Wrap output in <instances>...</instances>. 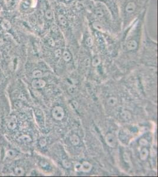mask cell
Returning <instances> with one entry per match:
<instances>
[{
	"mask_svg": "<svg viewBox=\"0 0 158 177\" xmlns=\"http://www.w3.org/2000/svg\"><path fill=\"white\" fill-rule=\"evenodd\" d=\"M148 0H121L120 9L123 30H125L143 11Z\"/></svg>",
	"mask_w": 158,
	"mask_h": 177,
	"instance_id": "1",
	"label": "cell"
},
{
	"mask_svg": "<svg viewBox=\"0 0 158 177\" xmlns=\"http://www.w3.org/2000/svg\"><path fill=\"white\" fill-rule=\"evenodd\" d=\"M64 110L61 106H56L52 110V116L56 120H61L64 117Z\"/></svg>",
	"mask_w": 158,
	"mask_h": 177,
	"instance_id": "2",
	"label": "cell"
},
{
	"mask_svg": "<svg viewBox=\"0 0 158 177\" xmlns=\"http://www.w3.org/2000/svg\"><path fill=\"white\" fill-rule=\"evenodd\" d=\"M105 142L107 145L111 148H115L116 146V138L115 135L111 133H109L105 136Z\"/></svg>",
	"mask_w": 158,
	"mask_h": 177,
	"instance_id": "3",
	"label": "cell"
},
{
	"mask_svg": "<svg viewBox=\"0 0 158 177\" xmlns=\"http://www.w3.org/2000/svg\"><path fill=\"white\" fill-rule=\"evenodd\" d=\"M46 82L45 80L40 79H35L31 82V86L34 89H40L45 87Z\"/></svg>",
	"mask_w": 158,
	"mask_h": 177,
	"instance_id": "4",
	"label": "cell"
},
{
	"mask_svg": "<svg viewBox=\"0 0 158 177\" xmlns=\"http://www.w3.org/2000/svg\"><path fill=\"white\" fill-rule=\"evenodd\" d=\"M17 118L15 116H11L7 122V128L9 130H14L17 128Z\"/></svg>",
	"mask_w": 158,
	"mask_h": 177,
	"instance_id": "5",
	"label": "cell"
},
{
	"mask_svg": "<svg viewBox=\"0 0 158 177\" xmlns=\"http://www.w3.org/2000/svg\"><path fill=\"white\" fill-rule=\"evenodd\" d=\"M92 169V165L88 161H83L82 163V172L87 173L89 172Z\"/></svg>",
	"mask_w": 158,
	"mask_h": 177,
	"instance_id": "6",
	"label": "cell"
},
{
	"mask_svg": "<svg viewBox=\"0 0 158 177\" xmlns=\"http://www.w3.org/2000/svg\"><path fill=\"white\" fill-rule=\"evenodd\" d=\"M69 139H70V141L71 143H72V145L75 146L78 145L80 142V138H79V137L77 135L75 134H73L72 135H71Z\"/></svg>",
	"mask_w": 158,
	"mask_h": 177,
	"instance_id": "7",
	"label": "cell"
},
{
	"mask_svg": "<svg viewBox=\"0 0 158 177\" xmlns=\"http://www.w3.org/2000/svg\"><path fill=\"white\" fill-rule=\"evenodd\" d=\"M149 155V151L146 148H143L140 152V158L141 160L144 161L148 158Z\"/></svg>",
	"mask_w": 158,
	"mask_h": 177,
	"instance_id": "8",
	"label": "cell"
},
{
	"mask_svg": "<svg viewBox=\"0 0 158 177\" xmlns=\"http://www.w3.org/2000/svg\"><path fill=\"white\" fill-rule=\"evenodd\" d=\"M121 117L123 118V119H124L125 120H129L132 118V115L129 111L124 110H123L122 112H121Z\"/></svg>",
	"mask_w": 158,
	"mask_h": 177,
	"instance_id": "9",
	"label": "cell"
},
{
	"mask_svg": "<svg viewBox=\"0 0 158 177\" xmlns=\"http://www.w3.org/2000/svg\"><path fill=\"white\" fill-rule=\"evenodd\" d=\"M117 103V99L116 97H113V96H111V97H110L108 98L107 101V104L109 106H115L116 105Z\"/></svg>",
	"mask_w": 158,
	"mask_h": 177,
	"instance_id": "10",
	"label": "cell"
},
{
	"mask_svg": "<svg viewBox=\"0 0 158 177\" xmlns=\"http://www.w3.org/2000/svg\"><path fill=\"white\" fill-rule=\"evenodd\" d=\"M19 140L21 142H24V143H29L32 141L31 138L27 135H23L19 138Z\"/></svg>",
	"mask_w": 158,
	"mask_h": 177,
	"instance_id": "11",
	"label": "cell"
},
{
	"mask_svg": "<svg viewBox=\"0 0 158 177\" xmlns=\"http://www.w3.org/2000/svg\"><path fill=\"white\" fill-rule=\"evenodd\" d=\"M1 27L4 30H9L11 27V24L7 20H3L1 22Z\"/></svg>",
	"mask_w": 158,
	"mask_h": 177,
	"instance_id": "12",
	"label": "cell"
},
{
	"mask_svg": "<svg viewBox=\"0 0 158 177\" xmlns=\"http://www.w3.org/2000/svg\"><path fill=\"white\" fill-rule=\"evenodd\" d=\"M63 60L65 61H69L72 59V54L68 50H65L62 53Z\"/></svg>",
	"mask_w": 158,
	"mask_h": 177,
	"instance_id": "13",
	"label": "cell"
},
{
	"mask_svg": "<svg viewBox=\"0 0 158 177\" xmlns=\"http://www.w3.org/2000/svg\"><path fill=\"white\" fill-rule=\"evenodd\" d=\"M16 155H17L16 151L13 149L7 150L6 153H5V155H6V157L9 159L14 158V157H15Z\"/></svg>",
	"mask_w": 158,
	"mask_h": 177,
	"instance_id": "14",
	"label": "cell"
},
{
	"mask_svg": "<svg viewBox=\"0 0 158 177\" xmlns=\"http://www.w3.org/2000/svg\"><path fill=\"white\" fill-rule=\"evenodd\" d=\"M77 87L76 85H74V84H72V85H70L69 87H68V92L69 94H70V95H75L77 93Z\"/></svg>",
	"mask_w": 158,
	"mask_h": 177,
	"instance_id": "15",
	"label": "cell"
},
{
	"mask_svg": "<svg viewBox=\"0 0 158 177\" xmlns=\"http://www.w3.org/2000/svg\"><path fill=\"white\" fill-rule=\"evenodd\" d=\"M14 172L17 176H23L24 174V170L22 167H16L14 169Z\"/></svg>",
	"mask_w": 158,
	"mask_h": 177,
	"instance_id": "16",
	"label": "cell"
},
{
	"mask_svg": "<svg viewBox=\"0 0 158 177\" xmlns=\"http://www.w3.org/2000/svg\"><path fill=\"white\" fill-rule=\"evenodd\" d=\"M85 44L86 46H87L88 47H91L93 46L94 44V41L93 38L91 36H87L85 40Z\"/></svg>",
	"mask_w": 158,
	"mask_h": 177,
	"instance_id": "17",
	"label": "cell"
},
{
	"mask_svg": "<svg viewBox=\"0 0 158 177\" xmlns=\"http://www.w3.org/2000/svg\"><path fill=\"white\" fill-rule=\"evenodd\" d=\"M101 59L99 57H94L92 61V64L93 67H97L100 64Z\"/></svg>",
	"mask_w": 158,
	"mask_h": 177,
	"instance_id": "18",
	"label": "cell"
},
{
	"mask_svg": "<svg viewBox=\"0 0 158 177\" xmlns=\"http://www.w3.org/2000/svg\"><path fill=\"white\" fill-rule=\"evenodd\" d=\"M32 77L34 79H40L43 77V73L40 70H36L32 72Z\"/></svg>",
	"mask_w": 158,
	"mask_h": 177,
	"instance_id": "19",
	"label": "cell"
},
{
	"mask_svg": "<svg viewBox=\"0 0 158 177\" xmlns=\"http://www.w3.org/2000/svg\"><path fill=\"white\" fill-rule=\"evenodd\" d=\"M62 164L63 167L65 168H69L71 167V165H72V163L67 159H63L62 161Z\"/></svg>",
	"mask_w": 158,
	"mask_h": 177,
	"instance_id": "20",
	"label": "cell"
},
{
	"mask_svg": "<svg viewBox=\"0 0 158 177\" xmlns=\"http://www.w3.org/2000/svg\"><path fill=\"white\" fill-rule=\"evenodd\" d=\"M123 159H124V161L126 163H130V158L129 154L128 153L125 152L124 153H123Z\"/></svg>",
	"mask_w": 158,
	"mask_h": 177,
	"instance_id": "21",
	"label": "cell"
},
{
	"mask_svg": "<svg viewBox=\"0 0 158 177\" xmlns=\"http://www.w3.org/2000/svg\"><path fill=\"white\" fill-rule=\"evenodd\" d=\"M39 145L41 147H46V145H47V140L45 139V138H41L39 140Z\"/></svg>",
	"mask_w": 158,
	"mask_h": 177,
	"instance_id": "22",
	"label": "cell"
},
{
	"mask_svg": "<svg viewBox=\"0 0 158 177\" xmlns=\"http://www.w3.org/2000/svg\"><path fill=\"white\" fill-rule=\"evenodd\" d=\"M139 143L141 146H143V147H145V146H147L148 145V141L144 138H142L139 140Z\"/></svg>",
	"mask_w": 158,
	"mask_h": 177,
	"instance_id": "23",
	"label": "cell"
},
{
	"mask_svg": "<svg viewBox=\"0 0 158 177\" xmlns=\"http://www.w3.org/2000/svg\"><path fill=\"white\" fill-rule=\"evenodd\" d=\"M54 55L56 58H59L62 56V51L61 49H57L54 51Z\"/></svg>",
	"mask_w": 158,
	"mask_h": 177,
	"instance_id": "24",
	"label": "cell"
},
{
	"mask_svg": "<svg viewBox=\"0 0 158 177\" xmlns=\"http://www.w3.org/2000/svg\"><path fill=\"white\" fill-rule=\"evenodd\" d=\"M74 170L77 172H80L82 170V163H77L74 165Z\"/></svg>",
	"mask_w": 158,
	"mask_h": 177,
	"instance_id": "25",
	"label": "cell"
},
{
	"mask_svg": "<svg viewBox=\"0 0 158 177\" xmlns=\"http://www.w3.org/2000/svg\"><path fill=\"white\" fill-rule=\"evenodd\" d=\"M90 63H91V61H90V59L89 58L86 59L83 61V64L84 65V66L86 67H89Z\"/></svg>",
	"mask_w": 158,
	"mask_h": 177,
	"instance_id": "26",
	"label": "cell"
},
{
	"mask_svg": "<svg viewBox=\"0 0 158 177\" xmlns=\"http://www.w3.org/2000/svg\"><path fill=\"white\" fill-rule=\"evenodd\" d=\"M14 106L17 108H20L22 106V103L20 101H17L14 102Z\"/></svg>",
	"mask_w": 158,
	"mask_h": 177,
	"instance_id": "27",
	"label": "cell"
},
{
	"mask_svg": "<svg viewBox=\"0 0 158 177\" xmlns=\"http://www.w3.org/2000/svg\"><path fill=\"white\" fill-rule=\"evenodd\" d=\"M72 104H73V105L74 106L75 109H77L78 107V102H77L76 101H72Z\"/></svg>",
	"mask_w": 158,
	"mask_h": 177,
	"instance_id": "28",
	"label": "cell"
},
{
	"mask_svg": "<svg viewBox=\"0 0 158 177\" xmlns=\"http://www.w3.org/2000/svg\"><path fill=\"white\" fill-rule=\"evenodd\" d=\"M4 44V41L3 39H1V38H0V46H3Z\"/></svg>",
	"mask_w": 158,
	"mask_h": 177,
	"instance_id": "29",
	"label": "cell"
}]
</instances>
